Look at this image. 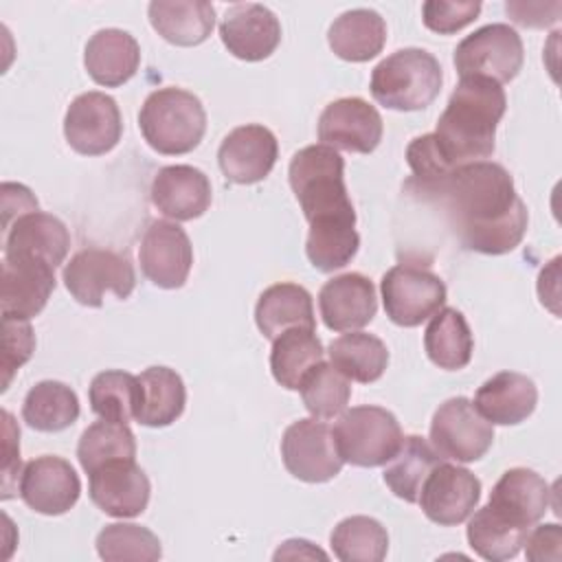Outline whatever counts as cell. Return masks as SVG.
Listing matches in <instances>:
<instances>
[{
    "mask_svg": "<svg viewBox=\"0 0 562 562\" xmlns=\"http://www.w3.org/2000/svg\"><path fill=\"white\" fill-rule=\"evenodd\" d=\"M468 522V542L474 549L476 555L490 562H503L509 558H516L518 551L525 544V538L529 531L509 527L494 518L485 507L470 514Z\"/></svg>",
    "mask_w": 562,
    "mask_h": 562,
    "instance_id": "40",
    "label": "cell"
},
{
    "mask_svg": "<svg viewBox=\"0 0 562 562\" xmlns=\"http://www.w3.org/2000/svg\"><path fill=\"white\" fill-rule=\"evenodd\" d=\"M90 408L108 422L127 424L136 419L138 406H140V380L138 375H132L121 369H108L92 378L90 389Z\"/></svg>",
    "mask_w": 562,
    "mask_h": 562,
    "instance_id": "36",
    "label": "cell"
},
{
    "mask_svg": "<svg viewBox=\"0 0 562 562\" xmlns=\"http://www.w3.org/2000/svg\"><path fill=\"white\" fill-rule=\"evenodd\" d=\"M220 37L237 59L261 61L277 50L281 42V24L263 4H231L222 18Z\"/></svg>",
    "mask_w": 562,
    "mask_h": 562,
    "instance_id": "20",
    "label": "cell"
},
{
    "mask_svg": "<svg viewBox=\"0 0 562 562\" xmlns=\"http://www.w3.org/2000/svg\"><path fill=\"white\" fill-rule=\"evenodd\" d=\"M277 156V136L259 123L231 130L217 149L220 169L235 184L261 182L272 171Z\"/></svg>",
    "mask_w": 562,
    "mask_h": 562,
    "instance_id": "19",
    "label": "cell"
},
{
    "mask_svg": "<svg viewBox=\"0 0 562 562\" xmlns=\"http://www.w3.org/2000/svg\"><path fill=\"white\" fill-rule=\"evenodd\" d=\"M525 555L531 562H560L562 527L558 522L533 525L525 538Z\"/></svg>",
    "mask_w": 562,
    "mask_h": 562,
    "instance_id": "44",
    "label": "cell"
},
{
    "mask_svg": "<svg viewBox=\"0 0 562 562\" xmlns=\"http://www.w3.org/2000/svg\"><path fill=\"white\" fill-rule=\"evenodd\" d=\"M70 248L66 224L53 213L31 211L15 217L4 228V257L40 259L57 268L64 263Z\"/></svg>",
    "mask_w": 562,
    "mask_h": 562,
    "instance_id": "24",
    "label": "cell"
},
{
    "mask_svg": "<svg viewBox=\"0 0 562 562\" xmlns=\"http://www.w3.org/2000/svg\"><path fill=\"white\" fill-rule=\"evenodd\" d=\"M18 492L33 512L61 516L79 501L81 481L66 459L42 454L22 468Z\"/></svg>",
    "mask_w": 562,
    "mask_h": 562,
    "instance_id": "16",
    "label": "cell"
},
{
    "mask_svg": "<svg viewBox=\"0 0 562 562\" xmlns=\"http://www.w3.org/2000/svg\"><path fill=\"white\" fill-rule=\"evenodd\" d=\"M386 316L400 327H417L446 303V283L428 268L397 263L380 281Z\"/></svg>",
    "mask_w": 562,
    "mask_h": 562,
    "instance_id": "9",
    "label": "cell"
},
{
    "mask_svg": "<svg viewBox=\"0 0 562 562\" xmlns=\"http://www.w3.org/2000/svg\"><path fill=\"white\" fill-rule=\"evenodd\" d=\"M329 362L349 380L369 384L382 378L389 364L386 345L364 331H349L334 338L327 347Z\"/></svg>",
    "mask_w": 562,
    "mask_h": 562,
    "instance_id": "34",
    "label": "cell"
},
{
    "mask_svg": "<svg viewBox=\"0 0 562 562\" xmlns=\"http://www.w3.org/2000/svg\"><path fill=\"white\" fill-rule=\"evenodd\" d=\"M327 42L345 61H369L386 44V22L373 9H349L331 22Z\"/></svg>",
    "mask_w": 562,
    "mask_h": 562,
    "instance_id": "29",
    "label": "cell"
},
{
    "mask_svg": "<svg viewBox=\"0 0 562 562\" xmlns=\"http://www.w3.org/2000/svg\"><path fill=\"white\" fill-rule=\"evenodd\" d=\"M479 11V0H428L422 4V20L426 29L450 35L474 22Z\"/></svg>",
    "mask_w": 562,
    "mask_h": 562,
    "instance_id": "42",
    "label": "cell"
},
{
    "mask_svg": "<svg viewBox=\"0 0 562 562\" xmlns=\"http://www.w3.org/2000/svg\"><path fill=\"white\" fill-rule=\"evenodd\" d=\"M472 331L465 316L454 307H441L430 316L424 331V349L439 369L459 371L472 358Z\"/></svg>",
    "mask_w": 562,
    "mask_h": 562,
    "instance_id": "32",
    "label": "cell"
},
{
    "mask_svg": "<svg viewBox=\"0 0 562 562\" xmlns=\"http://www.w3.org/2000/svg\"><path fill=\"white\" fill-rule=\"evenodd\" d=\"M452 61L459 77H487L503 86L522 68V40L509 24H485L457 44Z\"/></svg>",
    "mask_w": 562,
    "mask_h": 562,
    "instance_id": "7",
    "label": "cell"
},
{
    "mask_svg": "<svg viewBox=\"0 0 562 562\" xmlns=\"http://www.w3.org/2000/svg\"><path fill=\"white\" fill-rule=\"evenodd\" d=\"M290 187L310 231L356 228V211L345 184L342 156L318 143L299 149L288 169Z\"/></svg>",
    "mask_w": 562,
    "mask_h": 562,
    "instance_id": "3",
    "label": "cell"
},
{
    "mask_svg": "<svg viewBox=\"0 0 562 562\" xmlns=\"http://www.w3.org/2000/svg\"><path fill=\"white\" fill-rule=\"evenodd\" d=\"M507 13L512 15V20L520 26H531V29H540V26H549L553 22H558L560 2H551V4H542V2H507L505 4Z\"/></svg>",
    "mask_w": 562,
    "mask_h": 562,
    "instance_id": "46",
    "label": "cell"
},
{
    "mask_svg": "<svg viewBox=\"0 0 562 562\" xmlns=\"http://www.w3.org/2000/svg\"><path fill=\"white\" fill-rule=\"evenodd\" d=\"M55 290V268L40 259H2V318L29 321L37 316Z\"/></svg>",
    "mask_w": 562,
    "mask_h": 562,
    "instance_id": "21",
    "label": "cell"
},
{
    "mask_svg": "<svg viewBox=\"0 0 562 562\" xmlns=\"http://www.w3.org/2000/svg\"><path fill=\"white\" fill-rule=\"evenodd\" d=\"M481 498V481L461 465L439 463L426 476L419 492V507L428 520L454 527L470 518Z\"/></svg>",
    "mask_w": 562,
    "mask_h": 562,
    "instance_id": "14",
    "label": "cell"
},
{
    "mask_svg": "<svg viewBox=\"0 0 562 562\" xmlns=\"http://www.w3.org/2000/svg\"><path fill=\"white\" fill-rule=\"evenodd\" d=\"M301 400L312 417L331 419L347 408L351 382L331 362H318L301 380Z\"/></svg>",
    "mask_w": 562,
    "mask_h": 562,
    "instance_id": "39",
    "label": "cell"
},
{
    "mask_svg": "<svg viewBox=\"0 0 562 562\" xmlns=\"http://www.w3.org/2000/svg\"><path fill=\"white\" fill-rule=\"evenodd\" d=\"M88 494L92 503L114 518H134L145 512L151 494L147 474L134 459H116L90 474Z\"/></svg>",
    "mask_w": 562,
    "mask_h": 562,
    "instance_id": "17",
    "label": "cell"
},
{
    "mask_svg": "<svg viewBox=\"0 0 562 562\" xmlns=\"http://www.w3.org/2000/svg\"><path fill=\"white\" fill-rule=\"evenodd\" d=\"M549 483L529 468H512L492 487L487 505H483L498 520L529 531L549 509Z\"/></svg>",
    "mask_w": 562,
    "mask_h": 562,
    "instance_id": "18",
    "label": "cell"
},
{
    "mask_svg": "<svg viewBox=\"0 0 562 562\" xmlns=\"http://www.w3.org/2000/svg\"><path fill=\"white\" fill-rule=\"evenodd\" d=\"M138 127L154 151L180 156L200 145L206 132V112L193 92L167 86L147 94L138 112Z\"/></svg>",
    "mask_w": 562,
    "mask_h": 562,
    "instance_id": "4",
    "label": "cell"
},
{
    "mask_svg": "<svg viewBox=\"0 0 562 562\" xmlns=\"http://www.w3.org/2000/svg\"><path fill=\"white\" fill-rule=\"evenodd\" d=\"M331 432L342 463L358 468L384 465L404 439L395 415L371 404L345 411Z\"/></svg>",
    "mask_w": 562,
    "mask_h": 562,
    "instance_id": "6",
    "label": "cell"
},
{
    "mask_svg": "<svg viewBox=\"0 0 562 562\" xmlns=\"http://www.w3.org/2000/svg\"><path fill=\"white\" fill-rule=\"evenodd\" d=\"M31 211H40L37 198L31 193V189L24 184L4 182L2 184V228H7L11 224L13 213H18V217H20Z\"/></svg>",
    "mask_w": 562,
    "mask_h": 562,
    "instance_id": "47",
    "label": "cell"
},
{
    "mask_svg": "<svg viewBox=\"0 0 562 562\" xmlns=\"http://www.w3.org/2000/svg\"><path fill=\"white\" fill-rule=\"evenodd\" d=\"M439 200L461 246L483 255L512 252L527 231V206L509 171L492 160L454 167L422 193Z\"/></svg>",
    "mask_w": 562,
    "mask_h": 562,
    "instance_id": "1",
    "label": "cell"
},
{
    "mask_svg": "<svg viewBox=\"0 0 562 562\" xmlns=\"http://www.w3.org/2000/svg\"><path fill=\"white\" fill-rule=\"evenodd\" d=\"M151 204L176 222H189L206 213L213 200L211 180L191 165H169L151 180Z\"/></svg>",
    "mask_w": 562,
    "mask_h": 562,
    "instance_id": "23",
    "label": "cell"
},
{
    "mask_svg": "<svg viewBox=\"0 0 562 562\" xmlns=\"http://www.w3.org/2000/svg\"><path fill=\"white\" fill-rule=\"evenodd\" d=\"M2 419H4V441H2V450H4V459H2V501L11 498L13 485H18V474L20 472V428L13 424V417L9 411H2Z\"/></svg>",
    "mask_w": 562,
    "mask_h": 562,
    "instance_id": "45",
    "label": "cell"
},
{
    "mask_svg": "<svg viewBox=\"0 0 562 562\" xmlns=\"http://www.w3.org/2000/svg\"><path fill=\"white\" fill-rule=\"evenodd\" d=\"M472 404L492 426H516L536 411L538 389L522 373L498 371L479 386Z\"/></svg>",
    "mask_w": 562,
    "mask_h": 562,
    "instance_id": "25",
    "label": "cell"
},
{
    "mask_svg": "<svg viewBox=\"0 0 562 562\" xmlns=\"http://www.w3.org/2000/svg\"><path fill=\"white\" fill-rule=\"evenodd\" d=\"M443 459L435 452L430 441L419 435H408L402 439L397 452L384 463L382 479L386 487L406 503H417L426 476Z\"/></svg>",
    "mask_w": 562,
    "mask_h": 562,
    "instance_id": "30",
    "label": "cell"
},
{
    "mask_svg": "<svg viewBox=\"0 0 562 562\" xmlns=\"http://www.w3.org/2000/svg\"><path fill=\"white\" fill-rule=\"evenodd\" d=\"M83 66L94 83L119 88L136 75L140 46L134 35L123 29H101L86 44Z\"/></svg>",
    "mask_w": 562,
    "mask_h": 562,
    "instance_id": "26",
    "label": "cell"
},
{
    "mask_svg": "<svg viewBox=\"0 0 562 562\" xmlns=\"http://www.w3.org/2000/svg\"><path fill=\"white\" fill-rule=\"evenodd\" d=\"M123 119L116 101L99 90L75 97L64 116V136L81 156H101L116 147Z\"/></svg>",
    "mask_w": 562,
    "mask_h": 562,
    "instance_id": "12",
    "label": "cell"
},
{
    "mask_svg": "<svg viewBox=\"0 0 562 562\" xmlns=\"http://www.w3.org/2000/svg\"><path fill=\"white\" fill-rule=\"evenodd\" d=\"M285 470L305 483H325L340 474L342 459L331 428L316 417L292 422L281 439Z\"/></svg>",
    "mask_w": 562,
    "mask_h": 562,
    "instance_id": "11",
    "label": "cell"
},
{
    "mask_svg": "<svg viewBox=\"0 0 562 562\" xmlns=\"http://www.w3.org/2000/svg\"><path fill=\"white\" fill-rule=\"evenodd\" d=\"M505 108L507 97L501 83L487 77H461L430 134L441 162L452 171L492 156Z\"/></svg>",
    "mask_w": 562,
    "mask_h": 562,
    "instance_id": "2",
    "label": "cell"
},
{
    "mask_svg": "<svg viewBox=\"0 0 562 562\" xmlns=\"http://www.w3.org/2000/svg\"><path fill=\"white\" fill-rule=\"evenodd\" d=\"M72 299L88 307H101L105 292L127 299L136 285L134 266L127 257L108 248H86L70 257L61 272Z\"/></svg>",
    "mask_w": 562,
    "mask_h": 562,
    "instance_id": "8",
    "label": "cell"
},
{
    "mask_svg": "<svg viewBox=\"0 0 562 562\" xmlns=\"http://www.w3.org/2000/svg\"><path fill=\"white\" fill-rule=\"evenodd\" d=\"M492 443L494 426L468 397H450L435 411L430 422V446L441 459L472 463L485 457Z\"/></svg>",
    "mask_w": 562,
    "mask_h": 562,
    "instance_id": "10",
    "label": "cell"
},
{
    "mask_svg": "<svg viewBox=\"0 0 562 562\" xmlns=\"http://www.w3.org/2000/svg\"><path fill=\"white\" fill-rule=\"evenodd\" d=\"M140 406L136 422L151 428L173 424L187 404V389L182 378L169 367H149L140 375Z\"/></svg>",
    "mask_w": 562,
    "mask_h": 562,
    "instance_id": "31",
    "label": "cell"
},
{
    "mask_svg": "<svg viewBox=\"0 0 562 562\" xmlns=\"http://www.w3.org/2000/svg\"><path fill=\"white\" fill-rule=\"evenodd\" d=\"M147 15L154 31L176 46H198L215 26V9L206 0H154Z\"/></svg>",
    "mask_w": 562,
    "mask_h": 562,
    "instance_id": "28",
    "label": "cell"
},
{
    "mask_svg": "<svg viewBox=\"0 0 562 562\" xmlns=\"http://www.w3.org/2000/svg\"><path fill=\"white\" fill-rule=\"evenodd\" d=\"M35 336L29 321L2 318V391L9 389L13 373L31 358Z\"/></svg>",
    "mask_w": 562,
    "mask_h": 562,
    "instance_id": "43",
    "label": "cell"
},
{
    "mask_svg": "<svg viewBox=\"0 0 562 562\" xmlns=\"http://www.w3.org/2000/svg\"><path fill=\"white\" fill-rule=\"evenodd\" d=\"M443 72L437 57L424 48H400L371 72L373 99L400 112L428 108L441 90Z\"/></svg>",
    "mask_w": 562,
    "mask_h": 562,
    "instance_id": "5",
    "label": "cell"
},
{
    "mask_svg": "<svg viewBox=\"0 0 562 562\" xmlns=\"http://www.w3.org/2000/svg\"><path fill=\"white\" fill-rule=\"evenodd\" d=\"M138 261L143 274L158 288H182L191 266L193 246L182 226L167 220H154L143 233L138 246Z\"/></svg>",
    "mask_w": 562,
    "mask_h": 562,
    "instance_id": "13",
    "label": "cell"
},
{
    "mask_svg": "<svg viewBox=\"0 0 562 562\" xmlns=\"http://www.w3.org/2000/svg\"><path fill=\"white\" fill-rule=\"evenodd\" d=\"M380 112L360 97H342L325 105L318 116V140L331 149L371 154L382 140Z\"/></svg>",
    "mask_w": 562,
    "mask_h": 562,
    "instance_id": "15",
    "label": "cell"
},
{
    "mask_svg": "<svg viewBox=\"0 0 562 562\" xmlns=\"http://www.w3.org/2000/svg\"><path fill=\"white\" fill-rule=\"evenodd\" d=\"M318 310L331 331H356L369 325L378 312L375 288L360 272L338 274L321 288Z\"/></svg>",
    "mask_w": 562,
    "mask_h": 562,
    "instance_id": "22",
    "label": "cell"
},
{
    "mask_svg": "<svg viewBox=\"0 0 562 562\" xmlns=\"http://www.w3.org/2000/svg\"><path fill=\"white\" fill-rule=\"evenodd\" d=\"M79 417L77 393L57 380H42L22 402V419L40 432H59Z\"/></svg>",
    "mask_w": 562,
    "mask_h": 562,
    "instance_id": "35",
    "label": "cell"
},
{
    "mask_svg": "<svg viewBox=\"0 0 562 562\" xmlns=\"http://www.w3.org/2000/svg\"><path fill=\"white\" fill-rule=\"evenodd\" d=\"M323 358L325 349L314 329L292 327L272 340L270 369L283 389L299 391L305 373L323 362Z\"/></svg>",
    "mask_w": 562,
    "mask_h": 562,
    "instance_id": "33",
    "label": "cell"
},
{
    "mask_svg": "<svg viewBox=\"0 0 562 562\" xmlns=\"http://www.w3.org/2000/svg\"><path fill=\"white\" fill-rule=\"evenodd\" d=\"M329 544L342 562H382L389 551V533L371 516H349L334 527Z\"/></svg>",
    "mask_w": 562,
    "mask_h": 562,
    "instance_id": "37",
    "label": "cell"
},
{
    "mask_svg": "<svg viewBox=\"0 0 562 562\" xmlns=\"http://www.w3.org/2000/svg\"><path fill=\"white\" fill-rule=\"evenodd\" d=\"M97 553L108 562L143 560L154 562L162 555L158 536L134 522L105 525L97 536Z\"/></svg>",
    "mask_w": 562,
    "mask_h": 562,
    "instance_id": "41",
    "label": "cell"
},
{
    "mask_svg": "<svg viewBox=\"0 0 562 562\" xmlns=\"http://www.w3.org/2000/svg\"><path fill=\"white\" fill-rule=\"evenodd\" d=\"M77 459L86 474L116 459H136V439L127 424L99 419L90 424L77 443Z\"/></svg>",
    "mask_w": 562,
    "mask_h": 562,
    "instance_id": "38",
    "label": "cell"
},
{
    "mask_svg": "<svg viewBox=\"0 0 562 562\" xmlns=\"http://www.w3.org/2000/svg\"><path fill=\"white\" fill-rule=\"evenodd\" d=\"M255 323L268 340H274L292 327L314 329L316 318L312 294L299 283H274L261 292L255 305Z\"/></svg>",
    "mask_w": 562,
    "mask_h": 562,
    "instance_id": "27",
    "label": "cell"
}]
</instances>
